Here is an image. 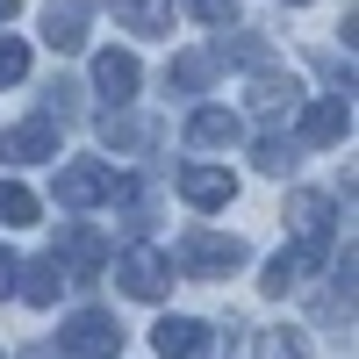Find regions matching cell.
<instances>
[{"label":"cell","mask_w":359,"mask_h":359,"mask_svg":"<svg viewBox=\"0 0 359 359\" xmlns=\"http://www.w3.org/2000/svg\"><path fill=\"white\" fill-rule=\"evenodd\" d=\"M57 352H79V359H123V323L108 309H72L65 331H57Z\"/></svg>","instance_id":"obj_1"},{"label":"cell","mask_w":359,"mask_h":359,"mask_svg":"<svg viewBox=\"0 0 359 359\" xmlns=\"http://www.w3.org/2000/svg\"><path fill=\"white\" fill-rule=\"evenodd\" d=\"M50 266H57L65 280H94L101 266H108V245H101V230H94V223H79V216H72V223H57Z\"/></svg>","instance_id":"obj_2"},{"label":"cell","mask_w":359,"mask_h":359,"mask_svg":"<svg viewBox=\"0 0 359 359\" xmlns=\"http://www.w3.org/2000/svg\"><path fill=\"white\" fill-rule=\"evenodd\" d=\"M108 266H115V287H123L130 302H158V294L172 287V266H165L151 245H130V252H115Z\"/></svg>","instance_id":"obj_3"},{"label":"cell","mask_w":359,"mask_h":359,"mask_svg":"<svg viewBox=\"0 0 359 359\" xmlns=\"http://www.w3.org/2000/svg\"><path fill=\"white\" fill-rule=\"evenodd\" d=\"M108 187H115V172H108L101 158H72V165H57V208H65V216H79V208L108 201Z\"/></svg>","instance_id":"obj_4"},{"label":"cell","mask_w":359,"mask_h":359,"mask_svg":"<svg viewBox=\"0 0 359 359\" xmlns=\"http://www.w3.org/2000/svg\"><path fill=\"white\" fill-rule=\"evenodd\" d=\"M180 266H187V273H201V280L237 273V266H245V237H216V230H201V237H187V245H180Z\"/></svg>","instance_id":"obj_5"},{"label":"cell","mask_w":359,"mask_h":359,"mask_svg":"<svg viewBox=\"0 0 359 359\" xmlns=\"http://www.w3.org/2000/svg\"><path fill=\"white\" fill-rule=\"evenodd\" d=\"M287 216H294V245H309V252H331V230H338V201L331 194H294L287 201Z\"/></svg>","instance_id":"obj_6"},{"label":"cell","mask_w":359,"mask_h":359,"mask_svg":"<svg viewBox=\"0 0 359 359\" xmlns=\"http://www.w3.org/2000/svg\"><path fill=\"white\" fill-rule=\"evenodd\" d=\"M0 158H8V165H43V158H57V123H50V115L15 123L8 137H0Z\"/></svg>","instance_id":"obj_7"},{"label":"cell","mask_w":359,"mask_h":359,"mask_svg":"<svg viewBox=\"0 0 359 359\" xmlns=\"http://www.w3.org/2000/svg\"><path fill=\"white\" fill-rule=\"evenodd\" d=\"M345 130H352V101H345V94H323V101H302L294 144H338Z\"/></svg>","instance_id":"obj_8"},{"label":"cell","mask_w":359,"mask_h":359,"mask_svg":"<svg viewBox=\"0 0 359 359\" xmlns=\"http://www.w3.org/2000/svg\"><path fill=\"white\" fill-rule=\"evenodd\" d=\"M187 144L194 151H230V144H245V115L237 108H194L187 115Z\"/></svg>","instance_id":"obj_9"},{"label":"cell","mask_w":359,"mask_h":359,"mask_svg":"<svg viewBox=\"0 0 359 359\" xmlns=\"http://www.w3.org/2000/svg\"><path fill=\"white\" fill-rule=\"evenodd\" d=\"M86 22H94V0H50V8H43V43L50 50H79Z\"/></svg>","instance_id":"obj_10"},{"label":"cell","mask_w":359,"mask_h":359,"mask_svg":"<svg viewBox=\"0 0 359 359\" xmlns=\"http://www.w3.org/2000/svg\"><path fill=\"white\" fill-rule=\"evenodd\" d=\"M216 72H223V57H216V50L201 43V50H180L172 65H165V86L194 101V94H208V86H216Z\"/></svg>","instance_id":"obj_11"},{"label":"cell","mask_w":359,"mask_h":359,"mask_svg":"<svg viewBox=\"0 0 359 359\" xmlns=\"http://www.w3.org/2000/svg\"><path fill=\"white\" fill-rule=\"evenodd\" d=\"M151 345H158V359H201L208 352V323L201 316H158Z\"/></svg>","instance_id":"obj_12"},{"label":"cell","mask_w":359,"mask_h":359,"mask_svg":"<svg viewBox=\"0 0 359 359\" xmlns=\"http://www.w3.org/2000/svg\"><path fill=\"white\" fill-rule=\"evenodd\" d=\"M237 194V180L223 165H180V201H194V208H230Z\"/></svg>","instance_id":"obj_13"},{"label":"cell","mask_w":359,"mask_h":359,"mask_svg":"<svg viewBox=\"0 0 359 359\" xmlns=\"http://www.w3.org/2000/svg\"><path fill=\"white\" fill-rule=\"evenodd\" d=\"M302 101H309V94H302V79L280 72V65H266V72L252 79V108H259V115H294Z\"/></svg>","instance_id":"obj_14"},{"label":"cell","mask_w":359,"mask_h":359,"mask_svg":"<svg viewBox=\"0 0 359 359\" xmlns=\"http://www.w3.org/2000/svg\"><path fill=\"white\" fill-rule=\"evenodd\" d=\"M137 79H144V72H137V57H130V50H101V57H94V94H108L115 108L137 94Z\"/></svg>","instance_id":"obj_15"},{"label":"cell","mask_w":359,"mask_h":359,"mask_svg":"<svg viewBox=\"0 0 359 359\" xmlns=\"http://www.w3.org/2000/svg\"><path fill=\"white\" fill-rule=\"evenodd\" d=\"M108 8H115V22H123L130 36H165V29H172L165 0H108Z\"/></svg>","instance_id":"obj_16"},{"label":"cell","mask_w":359,"mask_h":359,"mask_svg":"<svg viewBox=\"0 0 359 359\" xmlns=\"http://www.w3.org/2000/svg\"><path fill=\"white\" fill-rule=\"evenodd\" d=\"M316 259H323V252H309V245H287V252H273V266L259 273V287H266V294H287V287L302 280V273H309Z\"/></svg>","instance_id":"obj_17"},{"label":"cell","mask_w":359,"mask_h":359,"mask_svg":"<svg viewBox=\"0 0 359 359\" xmlns=\"http://www.w3.org/2000/svg\"><path fill=\"white\" fill-rule=\"evenodd\" d=\"M57 287H65V273H57L50 259H36V266H22V273H15V294H22L29 309H50V302H57Z\"/></svg>","instance_id":"obj_18"},{"label":"cell","mask_w":359,"mask_h":359,"mask_svg":"<svg viewBox=\"0 0 359 359\" xmlns=\"http://www.w3.org/2000/svg\"><path fill=\"white\" fill-rule=\"evenodd\" d=\"M101 144L108 151H144V144H151V123L130 115V108H115V115H101Z\"/></svg>","instance_id":"obj_19"},{"label":"cell","mask_w":359,"mask_h":359,"mask_svg":"<svg viewBox=\"0 0 359 359\" xmlns=\"http://www.w3.org/2000/svg\"><path fill=\"white\" fill-rule=\"evenodd\" d=\"M36 216H43V201L29 194L22 180H0V223H8V230H22V223H36Z\"/></svg>","instance_id":"obj_20"},{"label":"cell","mask_w":359,"mask_h":359,"mask_svg":"<svg viewBox=\"0 0 359 359\" xmlns=\"http://www.w3.org/2000/svg\"><path fill=\"white\" fill-rule=\"evenodd\" d=\"M216 57H223V65L237 57V65H252V72H266V65H273V43H266L259 29H245V36H237V43H216Z\"/></svg>","instance_id":"obj_21"},{"label":"cell","mask_w":359,"mask_h":359,"mask_svg":"<svg viewBox=\"0 0 359 359\" xmlns=\"http://www.w3.org/2000/svg\"><path fill=\"white\" fill-rule=\"evenodd\" d=\"M294 165H302V144H294V137H259V172H294Z\"/></svg>","instance_id":"obj_22"},{"label":"cell","mask_w":359,"mask_h":359,"mask_svg":"<svg viewBox=\"0 0 359 359\" xmlns=\"http://www.w3.org/2000/svg\"><path fill=\"white\" fill-rule=\"evenodd\" d=\"M259 359H309L302 331H259Z\"/></svg>","instance_id":"obj_23"},{"label":"cell","mask_w":359,"mask_h":359,"mask_svg":"<svg viewBox=\"0 0 359 359\" xmlns=\"http://www.w3.org/2000/svg\"><path fill=\"white\" fill-rule=\"evenodd\" d=\"M15 79H29V43L0 36V86H15Z\"/></svg>","instance_id":"obj_24"},{"label":"cell","mask_w":359,"mask_h":359,"mask_svg":"<svg viewBox=\"0 0 359 359\" xmlns=\"http://www.w3.org/2000/svg\"><path fill=\"white\" fill-rule=\"evenodd\" d=\"M187 8H194L201 22H216V29H223V22H237V0H187Z\"/></svg>","instance_id":"obj_25"},{"label":"cell","mask_w":359,"mask_h":359,"mask_svg":"<svg viewBox=\"0 0 359 359\" xmlns=\"http://www.w3.org/2000/svg\"><path fill=\"white\" fill-rule=\"evenodd\" d=\"M15 273H22V259H15L8 245H0V294H15Z\"/></svg>","instance_id":"obj_26"},{"label":"cell","mask_w":359,"mask_h":359,"mask_svg":"<svg viewBox=\"0 0 359 359\" xmlns=\"http://www.w3.org/2000/svg\"><path fill=\"white\" fill-rule=\"evenodd\" d=\"M22 359H57V352H50V345H29V352H22Z\"/></svg>","instance_id":"obj_27"},{"label":"cell","mask_w":359,"mask_h":359,"mask_svg":"<svg viewBox=\"0 0 359 359\" xmlns=\"http://www.w3.org/2000/svg\"><path fill=\"white\" fill-rule=\"evenodd\" d=\"M8 15H15V0H0V22H8Z\"/></svg>","instance_id":"obj_28"},{"label":"cell","mask_w":359,"mask_h":359,"mask_svg":"<svg viewBox=\"0 0 359 359\" xmlns=\"http://www.w3.org/2000/svg\"><path fill=\"white\" fill-rule=\"evenodd\" d=\"M294 8H302V0H294Z\"/></svg>","instance_id":"obj_29"}]
</instances>
